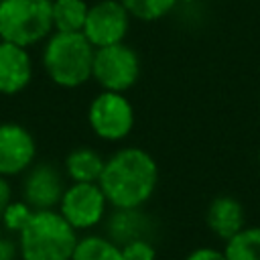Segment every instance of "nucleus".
Returning a JSON list of instances; mask_svg holds the SVG:
<instances>
[{"label": "nucleus", "mask_w": 260, "mask_h": 260, "mask_svg": "<svg viewBox=\"0 0 260 260\" xmlns=\"http://www.w3.org/2000/svg\"><path fill=\"white\" fill-rule=\"evenodd\" d=\"M87 120L100 138L122 140L134 126V110L120 91H102L89 104Z\"/></svg>", "instance_id": "6"}, {"label": "nucleus", "mask_w": 260, "mask_h": 260, "mask_svg": "<svg viewBox=\"0 0 260 260\" xmlns=\"http://www.w3.org/2000/svg\"><path fill=\"white\" fill-rule=\"evenodd\" d=\"M77 240V230L57 209L35 211L16 236L20 260H71Z\"/></svg>", "instance_id": "2"}, {"label": "nucleus", "mask_w": 260, "mask_h": 260, "mask_svg": "<svg viewBox=\"0 0 260 260\" xmlns=\"http://www.w3.org/2000/svg\"><path fill=\"white\" fill-rule=\"evenodd\" d=\"M18 254V242L10 236H0V260H16Z\"/></svg>", "instance_id": "21"}, {"label": "nucleus", "mask_w": 260, "mask_h": 260, "mask_svg": "<svg viewBox=\"0 0 260 260\" xmlns=\"http://www.w3.org/2000/svg\"><path fill=\"white\" fill-rule=\"evenodd\" d=\"M207 225L217 238L228 242L232 236H236L240 230H244L242 203L230 195L215 197L207 209Z\"/></svg>", "instance_id": "12"}, {"label": "nucleus", "mask_w": 260, "mask_h": 260, "mask_svg": "<svg viewBox=\"0 0 260 260\" xmlns=\"http://www.w3.org/2000/svg\"><path fill=\"white\" fill-rule=\"evenodd\" d=\"M65 183L57 167L49 162H39L30 167L22 181V199L35 209H55L63 197Z\"/></svg>", "instance_id": "10"}, {"label": "nucleus", "mask_w": 260, "mask_h": 260, "mask_svg": "<svg viewBox=\"0 0 260 260\" xmlns=\"http://www.w3.org/2000/svg\"><path fill=\"white\" fill-rule=\"evenodd\" d=\"M225 260H260V225L244 228L225 242Z\"/></svg>", "instance_id": "17"}, {"label": "nucleus", "mask_w": 260, "mask_h": 260, "mask_svg": "<svg viewBox=\"0 0 260 260\" xmlns=\"http://www.w3.org/2000/svg\"><path fill=\"white\" fill-rule=\"evenodd\" d=\"M106 160L91 148L81 146L67 154L65 173L73 183H98Z\"/></svg>", "instance_id": "14"}, {"label": "nucleus", "mask_w": 260, "mask_h": 260, "mask_svg": "<svg viewBox=\"0 0 260 260\" xmlns=\"http://www.w3.org/2000/svg\"><path fill=\"white\" fill-rule=\"evenodd\" d=\"M32 77V61L24 47L0 41V93L22 91Z\"/></svg>", "instance_id": "11"}, {"label": "nucleus", "mask_w": 260, "mask_h": 260, "mask_svg": "<svg viewBox=\"0 0 260 260\" xmlns=\"http://www.w3.org/2000/svg\"><path fill=\"white\" fill-rule=\"evenodd\" d=\"M71 260H124L122 248L104 236H85L77 240Z\"/></svg>", "instance_id": "16"}, {"label": "nucleus", "mask_w": 260, "mask_h": 260, "mask_svg": "<svg viewBox=\"0 0 260 260\" xmlns=\"http://www.w3.org/2000/svg\"><path fill=\"white\" fill-rule=\"evenodd\" d=\"M32 213H35V209L24 199H16V201L12 199L8 203V207L4 209V213L0 217V223L8 234L18 236L22 232V228L28 223V219L32 217Z\"/></svg>", "instance_id": "19"}, {"label": "nucleus", "mask_w": 260, "mask_h": 260, "mask_svg": "<svg viewBox=\"0 0 260 260\" xmlns=\"http://www.w3.org/2000/svg\"><path fill=\"white\" fill-rule=\"evenodd\" d=\"M128 22L130 14L120 0H100L89 6L81 32L95 49H100L122 43L128 32Z\"/></svg>", "instance_id": "8"}, {"label": "nucleus", "mask_w": 260, "mask_h": 260, "mask_svg": "<svg viewBox=\"0 0 260 260\" xmlns=\"http://www.w3.org/2000/svg\"><path fill=\"white\" fill-rule=\"evenodd\" d=\"M148 217L140 213V207L136 209H116L108 221V234L110 240L116 242L120 248L132 240H146V230H148Z\"/></svg>", "instance_id": "13"}, {"label": "nucleus", "mask_w": 260, "mask_h": 260, "mask_svg": "<svg viewBox=\"0 0 260 260\" xmlns=\"http://www.w3.org/2000/svg\"><path fill=\"white\" fill-rule=\"evenodd\" d=\"M53 32V0H0V41L30 47Z\"/></svg>", "instance_id": "4"}, {"label": "nucleus", "mask_w": 260, "mask_h": 260, "mask_svg": "<svg viewBox=\"0 0 260 260\" xmlns=\"http://www.w3.org/2000/svg\"><path fill=\"white\" fill-rule=\"evenodd\" d=\"M108 199L98 183H71L59 201V213L73 230H89L104 219Z\"/></svg>", "instance_id": "7"}, {"label": "nucleus", "mask_w": 260, "mask_h": 260, "mask_svg": "<svg viewBox=\"0 0 260 260\" xmlns=\"http://www.w3.org/2000/svg\"><path fill=\"white\" fill-rule=\"evenodd\" d=\"M258 160H260V150H258Z\"/></svg>", "instance_id": "25"}, {"label": "nucleus", "mask_w": 260, "mask_h": 260, "mask_svg": "<svg viewBox=\"0 0 260 260\" xmlns=\"http://www.w3.org/2000/svg\"><path fill=\"white\" fill-rule=\"evenodd\" d=\"M122 256L124 260H156L154 246L148 240H132L122 246Z\"/></svg>", "instance_id": "20"}, {"label": "nucleus", "mask_w": 260, "mask_h": 260, "mask_svg": "<svg viewBox=\"0 0 260 260\" xmlns=\"http://www.w3.org/2000/svg\"><path fill=\"white\" fill-rule=\"evenodd\" d=\"M89 6L85 0H53V30L81 32Z\"/></svg>", "instance_id": "15"}, {"label": "nucleus", "mask_w": 260, "mask_h": 260, "mask_svg": "<svg viewBox=\"0 0 260 260\" xmlns=\"http://www.w3.org/2000/svg\"><path fill=\"white\" fill-rule=\"evenodd\" d=\"M177 2H193V0H177Z\"/></svg>", "instance_id": "24"}, {"label": "nucleus", "mask_w": 260, "mask_h": 260, "mask_svg": "<svg viewBox=\"0 0 260 260\" xmlns=\"http://www.w3.org/2000/svg\"><path fill=\"white\" fill-rule=\"evenodd\" d=\"M156 181L158 167L154 158L142 148L128 146L106 160L98 185L116 209H136L150 199Z\"/></svg>", "instance_id": "1"}, {"label": "nucleus", "mask_w": 260, "mask_h": 260, "mask_svg": "<svg viewBox=\"0 0 260 260\" xmlns=\"http://www.w3.org/2000/svg\"><path fill=\"white\" fill-rule=\"evenodd\" d=\"M95 47L83 32H51L43 49V65L51 81L79 87L91 77Z\"/></svg>", "instance_id": "3"}, {"label": "nucleus", "mask_w": 260, "mask_h": 260, "mask_svg": "<svg viewBox=\"0 0 260 260\" xmlns=\"http://www.w3.org/2000/svg\"><path fill=\"white\" fill-rule=\"evenodd\" d=\"M130 16L138 20H158L162 18L177 0H120Z\"/></svg>", "instance_id": "18"}, {"label": "nucleus", "mask_w": 260, "mask_h": 260, "mask_svg": "<svg viewBox=\"0 0 260 260\" xmlns=\"http://www.w3.org/2000/svg\"><path fill=\"white\" fill-rule=\"evenodd\" d=\"M37 144L32 134L16 124H0V177H16L32 167Z\"/></svg>", "instance_id": "9"}, {"label": "nucleus", "mask_w": 260, "mask_h": 260, "mask_svg": "<svg viewBox=\"0 0 260 260\" xmlns=\"http://www.w3.org/2000/svg\"><path fill=\"white\" fill-rule=\"evenodd\" d=\"M10 201H12V187H10L6 177H0V217H2V213Z\"/></svg>", "instance_id": "23"}, {"label": "nucleus", "mask_w": 260, "mask_h": 260, "mask_svg": "<svg viewBox=\"0 0 260 260\" xmlns=\"http://www.w3.org/2000/svg\"><path fill=\"white\" fill-rule=\"evenodd\" d=\"M185 260H225V256L223 252H217L213 248H197Z\"/></svg>", "instance_id": "22"}, {"label": "nucleus", "mask_w": 260, "mask_h": 260, "mask_svg": "<svg viewBox=\"0 0 260 260\" xmlns=\"http://www.w3.org/2000/svg\"><path fill=\"white\" fill-rule=\"evenodd\" d=\"M140 73V61L134 49L124 43L100 47L93 53L91 77L104 87V91H126L132 87Z\"/></svg>", "instance_id": "5"}]
</instances>
